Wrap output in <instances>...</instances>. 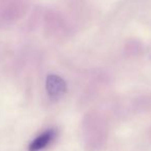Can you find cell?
I'll return each mask as SVG.
<instances>
[{"instance_id":"1","label":"cell","mask_w":151,"mask_h":151,"mask_svg":"<svg viewBox=\"0 0 151 151\" xmlns=\"http://www.w3.org/2000/svg\"><path fill=\"white\" fill-rule=\"evenodd\" d=\"M46 88L50 97L59 99L66 91V84L60 77L56 75H50L47 78Z\"/></svg>"},{"instance_id":"2","label":"cell","mask_w":151,"mask_h":151,"mask_svg":"<svg viewBox=\"0 0 151 151\" xmlns=\"http://www.w3.org/2000/svg\"><path fill=\"white\" fill-rule=\"evenodd\" d=\"M55 132L53 129H49L47 132H42V134H40L38 137H36L31 143H30L29 151H40L44 148H46L49 144L51 143V141L54 139Z\"/></svg>"}]
</instances>
